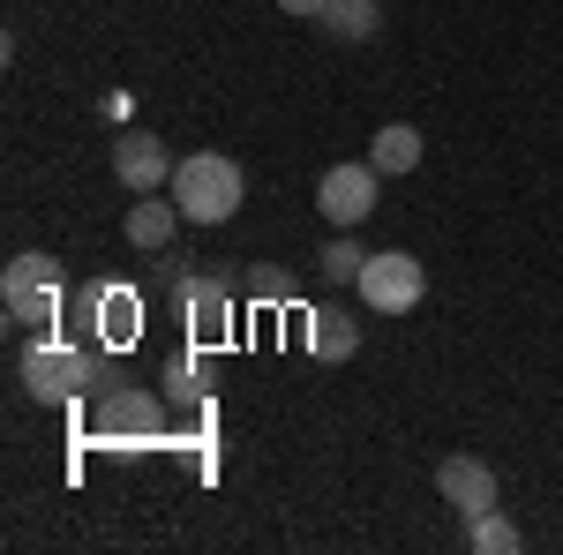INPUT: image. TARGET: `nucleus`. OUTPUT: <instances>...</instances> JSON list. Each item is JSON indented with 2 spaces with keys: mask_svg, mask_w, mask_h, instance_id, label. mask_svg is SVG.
<instances>
[{
  "mask_svg": "<svg viewBox=\"0 0 563 555\" xmlns=\"http://www.w3.org/2000/svg\"><path fill=\"white\" fill-rule=\"evenodd\" d=\"M68 308L84 315V331H90L98 345H113V353H121V345H135V315H143V308H135L129 286H84Z\"/></svg>",
  "mask_w": 563,
  "mask_h": 555,
  "instance_id": "1a4fd4ad",
  "label": "nucleus"
},
{
  "mask_svg": "<svg viewBox=\"0 0 563 555\" xmlns=\"http://www.w3.org/2000/svg\"><path fill=\"white\" fill-rule=\"evenodd\" d=\"M323 23H331V31H339V38H376V31H384V8H376V0H331V15H323Z\"/></svg>",
  "mask_w": 563,
  "mask_h": 555,
  "instance_id": "2eb2a0df",
  "label": "nucleus"
},
{
  "mask_svg": "<svg viewBox=\"0 0 563 555\" xmlns=\"http://www.w3.org/2000/svg\"><path fill=\"white\" fill-rule=\"evenodd\" d=\"M98 384H106L98 345H60V338L23 345V390H31L38 406H76V398H98Z\"/></svg>",
  "mask_w": 563,
  "mask_h": 555,
  "instance_id": "f257e3e1",
  "label": "nucleus"
},
{
  "mask_svg": "<svg viewBox=\"0 0 563 555\" xmlns=\"http://www.w3.org/2000/svg\"><path fill=\"white\" fill-rule=\"evenodd\" d=\"M174 151L158 143V135H143V129H129L121 143H113V180L129 188V196H158V188H174Z\"/></svg>",
  "mask_w": 563,
  "mask_h": 555,
  "instance_id": "6e6552de",
  "label": "nucleus"
},
{
  "mask_svg": "<svg viewBox=\"0 0 563 555\" xmlns=\"http://www.w3.org/2000/svg\"><path fill=\"white\" fill-rule=\"evenodd\" d=\"M435 488H443V503H451L459 518L496 511V466H488V458H474V451H451V458L435 466Z\"/></svg>",
  "mask_w": 563,
  "mask_h": 555,
  "instance_id": "9d476101",
  "label": "nucleus"
},
{
  "mask_svg": "<svg viewBox=\"0 0 563 555\" xmlns=\"http://www.w3.org/2000/svg\"><path fill=\"white\" fill-rule=\"evenodd\" d=\"M0 308H8V323H23V331H45V323H60V308H68V278H60V263L53 256H8L0 270Z\"/></svg>",
  "mask_w": 563,
  "mask_h": 555,
  "instance_id": "7ed1b4c3",
  "label": "nucleus"
},
{
  "mask_svg": "<svg viewBox=\"0 0 563 555\" xmlns=\"http://www.w3.org/2000/svg\"><path fill=\"white\" fill-rule=\"evenodd\" d=\"M278 8H286V15H308V23H323V15H331V0H278Z\"/></svg>",
  "mask_w": 563,
  "mask_h": 555,
  "instance_id": "6ab92c4d",
  "label": "nucleus"
},
{
  "mask_svg": "<svg viewBox=\"0 0 563 555\" xmlns=\"http://www.w3.org/2000/svg\"><path fill=\"white\" fill-rule=\"evenodd\" d=\"M241 196H249V180H241V166L225 151H188L174 166V203L188 225H225L241 211Z\"/></svg>",
  "mask_w": 563,
  "mask_h": 555,
  "instance_id": "f03ea898",
  "label": "nucleus"
},
{
  "mask_svg": "<svg viewBox=\"0 0 563 555\" xmlns=\"http://www.w3.org/2000/svg\"><path fill=\"white\" fill-rule=\"evenodd\" d=\"M353 293H361V308H376V315H413L429 300V270H421V256H406V248H384V256L361 263Z\"/></svg>",
  "mask_w": 563,
  "mask_h": 555,
  "instance_id": "39448f33",
  "label": "nucleus"
},
{
  "mask_svg": "<svg viewBox=\"0 0 563 555\" xmlns=\"http://www.w3.org/2000/svg\"><path fill=\"white\" fill-rule=\"evenodd\" d=\"M316 263H323V278H331V286H353V278H361V263H368V248H361L353 233H331V241L316 248Z\"/></svg>",
  "mask_w": 563,
  "mask_h": 555,
  "instance_id": "dca6fc26",
  "label": "nucleus"
},
{
  "mask_svg": "<svg viewBox=\"0 0 563 555\" xmlns=\"http://www.w3.org/2000/svg\"><path fill=\"white\" fill-rule=\"evenodd\" d=\"M466 548H474V555H519L526 533L504 511H481V518H466Z\"/></svg>",
  "mask_w": 563,
  "mask_h": 555,
  "instance_id": "4468645a",
  "label": "nucleus"
},
{
  "mask_svg": "<svg viewBox=\"0 0 563 555\" xmlns=\"http://www.w3.org/2000/svg\"><path fill=\"white\" fill-rule=\"evenodd\" d=\"M166 390L188 398V406H203V376H196V360H166Z\"/></svg>",
  "mask_w": 563,
  "mask_h": 555,
  "instance_id": "f3484780",
  "label": "nucleus"
},
{
  "mask_svg": "<svg viewBox=\"0 0 563 555\" xmlns=\"http://www.w3.org/2000/svg\"><path fill=\"white\" fill-rule=\"evenodd\" d=\"M308 345H316V360H353L361 353V323L346 308H316L308 315Z\"/></svg>",
  "mask_w": 563,
  "mask_h": 555,
  "instance_id": "f8f14e48",
  "label": "nucleus"
},
{
  "mask_svg": "<svg viewBox=\"0 0 563 555\" xmlns=\"http://www.w3.org/2000/svg\"><path fill=\"white\" fill-rule=\"evenodd\" d=\"M249 293H256V300H294V278H278V270H256V278H249Z\"/></svg>",
  "mask_w": 563,
  "mask_h": 555,
  "instance_id": "a211bd4d",
  "label": "nucleus"
},
{
  "mask_svg": "<svg viewBox=\"0 0 563 555\" xmlns=\"http://www.w3.org/2000/svg\"><path fill=\"white\" fill-rule=\"evenodd\" d=\"M376 180H384V173L368 166V158H346V166H331L323 180H316V211L331 218L339 233L368 225V211H376Z\"/></svg>",
  "mask_w": 563,
  "mask_h": 555,
  "instance_id": "423d86ee",
  "label": "nucleus"
},
{
  "mask_svg": "<svg viewBox=\"0 0 563 555\" xmlns=\"http://www.w3.org/2000/svg\"><path fill=\"white\" fill-rule=\"evenodd\" d=\"M368 166H376V173H413V166H421V129H406V121L376 129V135H368Z\"/></svg>",
  "mask_w": 563,
  "mask_h": 555,
  "instance_id": "ddd939ff",
  "label": "nucleus"
},
{
  "mask_svg": "<svg viewBox=\"0 0 563 555\" xmlns=\"http://www.w3.org/2000/svg\"><path fill=\"white\" fill-rule=\"evenodd\" d=\"M174 308H180V323L196 331V345H218L233 331V293H225V278H211V270H180Z\"/></svg>",
  "mask_w": 563,
  "mask_h": 555,
  "instance_id": "0eeeda50",
  "label": "nucleus"
},
{
  "mask_svg": "<svg viewBox=\"0 0 563 555\" xmlns=\"http://www.w3.org/2000/svg\"><path fill=\"white\" fill-rule=\"evenodd\" d=\"M90 435L98 443H158L166 435V406L143 384H113L90 398Z\"/></svg>",
  "mask_w": 563,
  "mask_h": 555,
  "instance_id": "20e7f679",
  "label": "nucleus"
},
{
  "mask_svg": "<svg viewBox=\"0 0 563 555\" xmlns=\"http://www.w3.org/2000/svg\"><path fill=\"white\" fill-rule=\"evenodd\" d=\"M129 248H143V256H158V248H174V233H180V203H166V196H143L129 211Z\"/></svg>",
  "mask_w": 563,
  "mask_h": 555,
  "instance_id": "9b49d317",
  "label": "nucleus"
}]
</instances>
